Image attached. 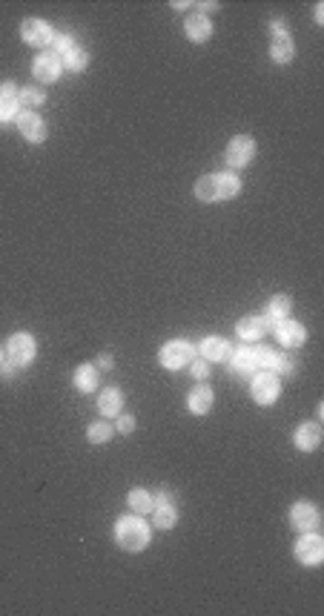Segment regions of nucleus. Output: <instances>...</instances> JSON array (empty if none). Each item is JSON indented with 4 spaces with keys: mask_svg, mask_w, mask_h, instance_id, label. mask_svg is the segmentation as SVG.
I'll use <instances>...</instances> for the list:
<instances>
[{
    "mask_svg": "<svg viewBox=\"0 0 324 616\" xmlns=\"http://www.w3.org/2000/svg\"><path fill=\"white\" fill-rule=\"evenodd\" d=\"M241 181L233 172H218V175H204L196 184V198L204 204H216V201H230L238 196Z\"/></svg>",
    "mask_w": 324,
    "mask_h": 616,
    "instance_id": "obj_1",
    "label": "nucleus"
},
{
    "mask_svg": "<svg viewBox=\"0 0 324 616\" xmlns=\"http://www.w3.org/2000/svg\"><path fill=\"white\" fill-rule=\"evenodd\" d=\"M115 539L124 550H129V554H138V550H143L150 545V525L143 522V519L138 516H124L118 519L115 525Z\"/></svg>",
    "mask_w": 324,
    "mask_h": 616,
    "instance_id": "obj_2",
    "label": "nucleus"
},
{
    "mask_svg": "<svg viewBox=\"0 0 324 616\" xmlns=\"http://www.w3.org/2000/svg\"><path fill=\"white\" fill-rule=\"evenodd\" d=\"M279 393H281V381H279V376H275V372L264 370V372H258V376H253V399L258 404L279 401Z\"/></svg>",
    "mask_w": 324,
    "mask_h": 616,
    "instance_id": "obj_3",
    "label": "nucleus"
},
{
    "mask_svg": "<svg viewBox=\"0 0 324 616\" xmlns=\"http://www.w3.org/2000/svg\"><path fill=\"white\" fill-rule=\"evenodd\" d=\"M192 359H196V347H192L189 342H170V344L161 347V364H164L167 370H181Z\"/></svg>",
    "mask_w": 324,
    "mask_h": 616,
    "instance_id": "obj_4",
    "label": "nucleus"
},
{
    "mask_svg": "<svg viewBox=\"0 0 324 616\" xmlns=\"http://www.w3.org/2000/svg\"><path fill=\"white\" fill-rule=\"evenodd\" d=\"M6 353H9V362H12L14 367H26V364H32V362H35V338H32L29 333L12 335Z\"/></svg>",
    "mask_w": 324,
    "mask_h": 616,
    "instance_id": "obj_5",
    "label": "nucleus"
},
{
    "mask_svg": "<svg viewBox=\"0 0 324 616\" xmlns=\"http://www.w3.org/2000/svg\"><path fill=\"white\" fill-rule=\"evenodd\" d=\"M253 155H255V141L247 138V135H235L230 141V147H227V164H230L233 169H241V167L250 164Z\"/></svg>",
    "mask_w": 324,
    "mask_h": 616,
    "instance_id": "obj_6",
    "label": "nucleus"
},
{
    "mask_svg": "<svg viewBox=\"0 0 324 616\" xmlns=\"http://www.w3.org/2000/svg\"><path fill=\"white\" fill-rule=\"evenodd\" d=\"M155 505H152V510H155V528H161V530H170L172 525H175V519H178V508H175V499H172V493L170 490H161L158 493V499H152Z\"/></svg>",
    "mask_w": 324,
    "mask_h": 616,
    "instance_id": "obj_7",
    "label": "nucleus"
},
{
    "mask_svg": "<svg viewBox=\"0 0 324 616\" xmlns=\"http://www.w3.org/2000/svg\"><path fill=\"white\" fill-rule=\"evenodd\" d=\"M296 559L301 565H310V567L321 565V559H324V542H321V536H316V533H310V536H301L296 542Z\"/></svg>",
    "mask_w": 324,
    "mask_h": 616,
    "instance_id": "obj_8",
    "label": "nucleus"
},
{
    "mask_svg": "<svg viewBox=\"0 0 324 616\" xmlns=\"http://www.w3.org/2000/svg\"><path fill=\"white\" fill-rule=\"evenodd\" d=\"M290 525L301 533L316 530L319 528V508L310 505V501H296V505L290 508Z\"/></svg>",
    "mask_w": 324,
    "mask_h": 616,
    "instance_id": "obj_9",
    "label": "nucleus"
},
{
    "mask_svg": "<svg viewBox=\"0 0 324 616\" xmlns=\"http://www.w3.org/2000/svg\"><path fill=\"white\" fill-rule=\"evenodd\" d=\"M14 123H18V129L23 132L26 141H32V143L46 141V123H43L40 115H35V112H21V115L14 118Z\"/></svg>",
    "mask_w": 324,
    "mask_h": 616,
    "instance_id": "obj_10",
    "label": "nucleus"
},
{
    "mask_svg": "<svg viewBox=\"0 0 324 616\" xmlns=\"http://www.w3.org/2000/svg\"><path fill=\"white\" fill-rule=\"evenodd\" d=\"M21 35H23V40L32 43V46H46V43H52V35H55V32L49 29V23H46V21L29 18V21H23V26H21Z\"/></svg>",
    "mask_w": 324,
    "mask_h": 616,
    "instance_id": "obj_11",
    "label": "nucleus"
},
{
    "mask_svg": "<svg viewBox=\"0 0 324 616\" xmlns=\"http://www.w3.org/2000/svg\"><path fill=\"white\" fill-rule=\"evenodd\" d=\"M60 58L55 52H40L35 58V67H32V72H35L38 80H43V84H52V80H58L60 75Z\"/></svg>",
    "mask_w": 324,
    "mask_h": 616,
    "instance_id": "obj_12",
    "label": "nucleus"
},
{
    "mask_svg": "<svg viewBox=\"0 0 324 616\" xmlns=\"http://www.w3.org/2000/svg\"><path fill=\"white\" fill-rule=\"evenodd\" d=\"M287 316H290V298H287V296H275V298H270L267 310H264V316H262L264 330H267V333L275 330Z\"/></svg>",
    "mask_w": 324,
    "mask_h": 616,
    "instance_id": "obj_13",
    "label": "nucleus"
},
{
    "mask_svg": "<svg viewBox=\"0 0 324 616\" xmlns=\"http://www.w3.org/2000/svg\"><path fill=\"white\" fill-rule=\"evenodd\" d=\"M255 370H258V364H255V350L238 347L233 353V372H235V376H241V379H253Z\"/></svg>",
    "mask_w": 324,
    "mask_h": 616,
    "instance_id": "obj_14",
    "label": "nucleus"
},
{
    "mask_svg": "<svg viewBox=\"0 0 324 616\" xmlns=\"http://www.w3.org/2000/svg\"><path fill=\"white\" fill-rule=\"evenodd\" d=\"M273 333L279 335V342H281L284 347H299V344H304V338H307V333H304L301 324H299V321H287V318H284Z\"/></svg>",
    "mask_w": 324,
    "mask_h": 616,
    "instance_id": "obj_15",
    "label": "nucleus"
},
{
    "mask_svg": "<svg viewBox=\"0 0 324 616\" xmlns=\"http://www.w3.org/2000/svg\"><path fill=\"white\" fill-rule=\"evenodd\" d=\"M18 89L12 84H3L0 86V123H6L12 118H18Z\"/></svg>",
    "mask_w": 324,
    "mask_h": 616,
    "instance_id": "obj_16",
    "label": "nucleus"
},
{
    "mask_svg": "<svg viewBox=\"0 0 324 616\" xmlns=\"http://www.w3.org/2000/svg\"><path fill=\"white\" fill-rule=\"evenodd\" d=\"M213 35V23H209L207 14H189L187 18V38L196 40V43H204Z\"/></svg>",
    "mask_w": 324,
    "mask_h": 616,
    "instance_id": "obj_17",
    "label": "nucleus"
},
{
    "mask_svg": "<svg viewBox=\"0 0 324 616\" xmlns=\"http://www.w3.org/2000/svg\"><path fill=\"white\" fill-rule=\"evenodd\" d=\"M198 353L207 362H224L227 355H230V344H227L224 338H204L198 344Z\"/></svg>",
    "mask_w": 324,
    "mask_h": 616,
    "instance_id": "obj_18",
    "label": "nucleus"
},
{
    "mask_svg": "<svg viewBox=\"0 0 324 616\" xmlns=\"http://www.w3.org/2000/svg\"><path fill=\"white\" fill-rule=\"evenodd\" d=\"M319 442H321V427L316 425V421H307V425H301L296 430V445L301 450H316Z\"/></svg>",
    "mask_w": 324,
    "mask_h": 616,
    "instance_id": "obj_19",
    "label": "nucleus"
},
{
    "mask_svg": "<svg viewBox=\"0 0 324 616\" xmlns=\"http://www.w3.org/2000/svg\"><path fill=\"white\" fill-rule=\"evenodd\" d=\"M187 404H189V410L192 413H209V407H213V390L209 387H204V384H198V387H192V393H189V399H187Z\"/></svg>",
    "mask_w": 324,
    "mask_h": 616,
    "instance_id": "obj_20",
    "label": "nucleus"
},
{
    "mask_svg": "<svg viewBox=\"0 0 324 616\" xmlns=\"http://www.w3.org/2000/svg\"><path fill=\"white\" fill-rule=\"evenodd\" d=\"M98 407H101L104 416H118L121 407H124V393L118 390V387H106L98 399Z\"/></svg>",
    "mask_w": 324,
    "mask_h": 616,
    "instance_id": "obj_21",
    "label": "nucleus"
},
{
    "mask_svg": "<svg viewBox=\"0 0 324 616\" xmlns=\"http://www.w3.org/2000/svg\"><path fill=\"white\" fill-rule=\"evenodd\" d=\"M270 55H273L275 63H290V60H293V40L287 38V32H279V35L273 38Z\"/></svg>",
    "mask_w": 324,
    "mask_h": 616,
    "instance_id": "obj_22",
    "label": "nucleus"
},
{
    "mask_svg": "<svg viewBox=\"0 0 324 616\" xmlns=\"http://www.w3.org/2000/svg\"><path fill=\"white\" fill-rule=\"evenodd\" d=\"M235 333L244 338V342H258L267 330H264V321L262 318H255V316H247V318H241L238 321V327H235Z\"/></svg>",
    "mask_w": 324,
    "mask_h": 616,
    "instance_id": "obj_23",
    "label": "nucleus"
},
{
    "mask_svg": "<svg viewBox=\"0 0 324 616\" xmlns=\"http://www.w3.org/2000/svg\"><path fill=\"white\" fill-rule=\"evenodd\" d=\"M75 384L80 393H92L98 387V370H95V364H80L75 370Z\"/></svg>",
    "mask_w": 324,
    "mask_h": 616,
    "instance_id": "obj_24",
    "label": "nucleus"
},
{
    "mask_svg": "<svg viewBox=\"0 0 324 616\" xmlns=\"http://www.w3.org/2000/svg\"><path fill=\"white\" fill-rule=\"evenodd\" d=\"M284 362H287L284 355H279V353L270 350V347H258V350H255V364L262 367V370H270V372L279 370V372H281Z\"/></svg>",
    "mask_w": 324,
    "mask_h": 616,
    "instance_id": "obj_25",
    "label": "nucleus"
},
{
    "mask_svg": "<svg viewBox=\"0 0 324 616\" xmlns=\"http://www.w3.org/2000/svg\"><path fill=\"white\" fill-rule=\"evenodd\" d=\"M152 493H147V490H141V488H135V490H129V508H132L135 513H150L152 510Z\"/></svg>",
    "mask_w": 324,
    "mask_h": 616,
    "instance_id": "obj_26",
    "label": "nucleus"
},
{
    "mask_svg": "<svg viewBox=\"0 0 324 616\" xmlns=\"http://www.w3.org/2000/svg\"><path fill=\"white\" fill-rule=\"evenodd\" d=\"M86 63H89V55H86L84 49H78V46H75L72 52H67V55L60 58V67H67L69 72H80V69H86Z\"/></svg>",
    "mask_w": 324,
    "mask_h": 616,
    "instance_id": "obj_27",
    "label": "nucleus"
},
{
    "mask_svg": "<svg viewBox=\"0 0 324 616\" xmlns=\"http://www.w3.org/2000/svg\"><path fill=\"white\" fill-rule=\"evenodd\" d=\"M18 104L23 109H38L43 104V89H35V86H26L18 92Z\"/></svg>",
    "mask_w": 324,
    "mask_h": 616,
    "instance_id": "obj_28",
    "label": "nucleus"
},
{
    "mask_svg": "<svg viewBox=\"0 0 324 616\" xmlns=\"http://www.w3.org/2000/svg\"><path fill=\"white\" fill-rule=\"evenodd\" d=\"M86 439L92 445H104V442L112 439V427L106 425V421H95V425H89V430H86Z\"/></svg>",
    "mask_w": 324,
    "mask_h": 616,
    "instance_id": "obj_29",
    "label": "nucleus"
},
{
    "mask_svg": "<svg viewBox=\"0 0 324 616\" xmlns=\"http://www.w3.org/2000/svg\"><path fill=\"white\" fill-rule=\"evenodd\" d=\"M72 49H75L72 35H52V52H55L58 58H63V55L72 52Z\"/></svg>",
    "mask_w": 324,
    "mask_h": 616,
    "instance_id": "obj_30",
    "label": "nucleus"
},
{
    "mask_svg": "<svg viewBox=\"0 0 324 616\" xmlns=\"http://www.w3.org/2000/svg\"><path fill=\"white\" fill-rule=\"evenodd\" d=\"M189 364H192V376H196V379H207V372H209V362L207 359L189 362Z\"/></svg>",
    "mask_w": 324,
    "mask_h": 616,
    "instance_id": "obj_31",
    "label": "nucleus"
},
{
    "mask_svg": "<svg viewBox=\"0 0 324 616\" xmlns=\"http://www.w3.org/2000/svg\"><path fill=\"white\" fill-rule=\"evenodd\" d=\"M118 430H121V433H132V430H135V418H132V416H121V418H118Z\"/></svg>",
    "mask_w": 324,
    "mask_h": 616,
    "instance_id": "obj_32",
    "label": "nucleus"
},
{
    "mask_svg": "<svg viewBox=\"0 0 324 616\" xmlns=\"http://www.w3.org/2000/svg\"><path fill=\"white\" fill-rule=\"evenodd\" d=\"M12 376H14V364H12V362L0 364V379H12Z\"/></svg>",
    "mask_w": 324,
    "mask_h": 616,
    "instance_id": "obj_33",
    "label": "nucleus"
},
{
    "mask_svg": "<svg viewBox=\"0 0 324 616\" xmlns=\"http://www.w3.org/2000/svg\"><path fill=\"white\" fill-rule=\"evenodd\" d=\"M316 21H319V23H321V21H324V6H321V3H319V6H316Z\"/></svg>",
    "mask_w": 324,
    "mask_h": 616,
    "instance_id": "obj_34",
    "label": "nucleus"
},
{
    "mask_svg": "<svg viewBox=\"0 0 324 616\" xmlns=\"http://www.w3.org/2000/svg\"><path fill=\"white\" fill-rule=\"evenodd\" d=\"M101 367H104V370L112 367V359H109V355H101Z\"/></svg>",
    "mask_w": 324,
    "mask_h": 616,
    "instance_id": "obj_35",
    "label": "nucleus"
},
{
    "mask_svg": "<svg viewBox=\"0 0 324 616\" xmlns=\"http://www.w3.org/2000/svg\"><path fill=\"white\" fill-rule=\"evenodd\" d=\"M0 359H3V350H0Z\"/></svg>",
    "mask_w": 324,
    "mask_h": 616,
    "instance_id": "obj_36",
    "label": "nucleus"
}]
</instances>
